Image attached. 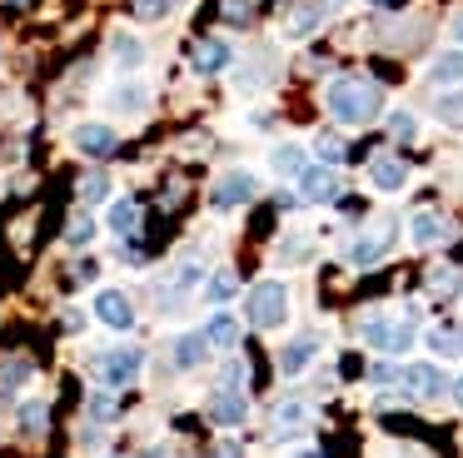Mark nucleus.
Listing matches in <instances>:
<instances>
[{
  "label": "nucleus",
  "instance_id": "30",
  "mask_svg": "<svg viewBox=\"0 0 463 458\" xmlns=\"http://www.w3.org/2000/svg\"><path fill=\"white\" fill-rule=\"evenodd\" d=\"M389 135L393 139H413V135H419V119H413L409 110H393V115H389Z\"/></svg>",
  "mask_w": 463,
  "mask_h": 458
},
{
  "label": "nucleus",
  "instance_id": "12",
  "mask_svg": "<svg viewBox=\"0 0 463 458\" xmlns=\"http://www.w3.org/2000/svg\"><path fill=\"white\" fill-rule=\"evenodd\" d=\"M324 20H329V0H304V5L294 10L289 20H284V35H289V40H304V35H314Z\"/></svg>",
  "mask_w": 463,
  "mask_h": 458
},
{
  "label": "nucleus",
  "instance_id": "20",
  "mask_svg": "<svg viewBox=\"0 0 463 458\" xmlns=\"http://www.w3.org/2000/svg\"><path fill=\"white\" fill-rule=\"evenodd\" d=\"M110 55H115V65H120V70H140L145 65V45L135 35H125V30L110 40Z\"/></svg>",
  "mask_w": 463,
  "mask_h": 458
},
{
  "label": "nucleus",
  "instance_id": "3",
  "mask_svg": "<svg viewBox=\"0 0 463 458\" xmlns=\"http://www.w3.org/2000/svg\"><path fill=\"white\" fill-rule=\"evenodd\" d=\"M289 319V289L279 279H264V284L250 289V324L260 329H279Z\"/></svg>",
  "mask_w": 463,
  "mask_h": 458
},
{
  "label": "nucleus",
  "instance_id": "22",
  "mask_svg": "<svg viewBox=\"0 0 463 458\" xmlns=\"http://www.w3.org/2000/svg\"><path fill=\"white\" fill-rule=\"evenodd\" d=\"M429 80H433V85H458V80H463V50H449V55L433 60Z\"/></svg>",
  "mask_w": 463,
  "mask_h": 458
},
{
  "label": "nucleus",
  "instance_id": "24",
  "mask_svg": "<svg viewBox=\"0 0 463 458\" xmlns=\"http://www.w3.org/2000/svg\"><path fill=\"white\" fill-rule=\"evenodd\" d=\"M304 424H309V408H304L299 398H289V404H279V414H274V428H279V434H299Z\"/></svg>",
  "mask_w": 463,
  "mask_h": 458
},
{
  "label": "nucleus",
  "instance_id": "40",
  "mask_svg": "<svg viewBox=\"0 0 463 458\" xmlns=\"http://www.w3.org/2000/svg\"><path fill=\"white\" fill-rule=\"evenodd\" d=\"M453 398H458V408H463V378H458V384H453Z\"/></svg>",
  "mask_w": 463,
  "mask_h": 458
},
{
  "label": "nucleus",
  "instance_id": "13",
  "mask_svg": "<svg viewBox=\"0 0 463 458\" xmlns=\"http://www.w3.org/2000/svg\"><path fill=\"white\" fill-rule=\"evenodd\" d=\"M75 149H80V155L105 159V155H115V149H120V135H115L110 125H80V129H75Z\"/></svg>",
  "mask_w": 463,
  "mask_h": 458
},
{
  "label": "nucleus",
  "instance_id": "36",
  "mask_svg": "<svg viewBox=\"0 0 463 458\" xmlns=\"http://www.w3.org/2000/svg\"><path fill=\"white\" fill-rule=\"evenodd\" d=\"M21 428H25V434L45 428V404H25V408H21Z\"/></svg>",
  "mask_w": 463,
  "mask_h": 458
},
{
  "label": "nucleus",
  "instance_id": "37",
  "mask_svg": "<svg viewBox=\"0 0 463 458\" xmlns=\"http://www.w3.org/2000/svg\"><path fill=\"white\" fill-rule=\"evenodd\" d=\"M319 155H324V159H344V145H339L334 135H319Z\"/></svg>",
  "mask_w": 463,
  "mask_h": 458
},
{
  "label": "nucleus",
  "instance_id": "21",
  "mask_svg": "<svg viewBox=\"0 0 463 458\" xmlns=\"http://www.w3.org/2000/svg\"><path fill=\"white\" fill-rule=\"evenodd\" d=\"M110 229L125 239H135V229H140V205L135 199H115L110 205Z\"/></svg>",
  "mask_w": 463,
  "mask_h": 458
},
{
  "label": "nucleus",
  "instance_id": "17",
  "mask_svg": "<svg viewBox=\"0 0 463 458\" xmlns=\"http://www.w3.org/2000/svg\"><path fill=\"white\" fill-rule=\"evenodd\" d=\"M210 339H204V334H180V339H175V364H180V368H194V364H204V354H210Z\"/></svg>",
  "mask_w": 463,
  "mask_h": 458
},
{
  "label": "nucleus",
  "instance_id": "4",
  "mask_svg": "<svg viewBox=\"0 0 463 458\" xmlns=\"http://www.w3.org/2000/svg\"><path fill=\"white\" fill-rule=\"evenodd\" d=\"M140 364H145V354H140L135 344L110 348V354H100V384H105V388H125V384H135V378H140Z\"/></svg>",
  "mask_w": 463,
  "mask_h": 458
},
{
  "label": "nucleus",
  "instance_id": "33",
  "mask_svg": "<svg viewBox=\"0 0 463 458\" xmlns=\"http://www.w3.org/2000/svg\"><path fill=\"white\" fill-rule=\"evenodd\" d=\"M90 418H95V424H110V418H115V398L110 394H95L90 398Z\"/></svg>",
  "mask_w": 463,
  "mask_h": 458
},
{
  "label": "nucleus",
  "instance_id": "16",
  "mask_svg": "<svg viewBox=\"0 0 463 458\" xmlns=\"http://www.w3.org/2000/svg\"><path fill=\"white\" fill-rule=\"evenodd\" d=\"M190 65L200 70V75H220V70L230 65V45H224V40H200L194 55H190Z\"/></svg>",
  "mask_w": 463,
  "mask_h": 458
},
{
  "label": "nucleus",
  "instance_id": "34",
  "mask_svg": "<svg viewBox=\"0 0 463 458\" xmlns=\"http://www.w3.org/2000/svg\"><path fill=\"white\" fill-rule=\"evenodd\" d=\"M105 195H110V179H105V175H85L80 199H105Z\"/></svg>",
  "mask_w": 463,
  "mask_h": 458
},
{
  "label": "nucleus",
  "instance_id": "39",
  "mask_svg": "<svg viewBox=\"0 0 463 458\" xmlns=\"http://www.w3.org/2000/svg\"><path fill=\"white\" fill-rule=\"evenodd\" d=\"M449 35H453V40H458V45H463V10H458V15L449 20Z\"/></svg>",
  "mask_w": 463,
  "mask_h": 458
},
{
  "label": "nucleus",
  "instance_id": "26",
  "mask_svg": "<svg viewBox=\"0 0 463 458\" xmlns=\"http://www.w3.org/2000/svg\"><path fill=\"white\" fill-rule=\"evenodd\" d=\"M110 105H115V110H125V115H140V110L150 105V95H145L140 85H120V90L110 95Z\"/></svg>",
  "mask_w": 463,
  "mask_h": 458
},
{
  "label": "nucleus",
  "instance_id": "35",
  "mask_svg": "<svg viewBox=\"0 0 463 458\" xmlns=\"http://www.w3.org/2000/svg\"><path fill=\"white\" fill-rule=\"evenodd\" d=\"M220 388H244V358H230V364H224Z\"/></svg>",
  "mask_w": 463,
  "mask_h": 458
},
{
  "label": "nucleus",
  "instance_id": "31",
  "mask_svg": "<svg viewBox=\"0 0 463 458\" xmlns=\"http://www.w3.org/2000/svg\"><path fill=\"white\" fill-rule=\"evenodd\" d=\"M175 10V0H135V15L140 20H165Z\"/></svg>",
  "mask_w": 463,
  "mask_h": 458
},
{
  "label": "nucleus",
  "instance_id": "23",
  "mask_svg": "<svg viewBox=\"0 0 463 458\" xmlns=\"http://www.w3.org/2000/svg\"><path fill=\"white\" fill-rule=\"evenodd\" d=\"M304 169H309V159H304V149H299V145H279V149H274V175L299 179Z\"/></svg>",
  "mask_w": 463,
  "mask_h": 458
},
{
  "label": "nucleus",
  "instance_id": "27",
  "mask_svg": "<svg viewBox=\"0 0 463 458\" xmlns=\"http://www.w3.org/2000/svg\"><path fill=\"white\" fill-rule=\"evenodd\" d=\"M429 348H433V354H439V358H453V354H458V348H463L458 329H449V324H443V329H429Z\"/></svg>",
  "mask_w": 463,
  "mask_h": 458
},
{
  "label": "nucleus",
  "instance_id": "7",
  "mask_svg": "<svg viewBox=\"0 0 463 458\" xmlns=\"http://www.w3.org/2000/svg\"><path fill=\"white\" fill-rule=\"evenodd\" d=\"M389 244H393V224L383 219V224H373L369 234H359V239H354V249H349V264H359V269L379 264V259L389 254Z\"/></svg>",
  "mask_w": 463,
  "mask_h": 458
},
{
  "label": "nucleus",
  "instance_id": "29",
  "mask_svg": "<svg viewBox=\"0 0 463 458\" xmlns=\"http://www.w3.org/2000/svg\"><path fill=\"white\" fill-rule=\"evenodd\" d=\"M204 299H210V304H224V299H234V274H230V269H220V274L210 279Z\"/></svg>",
  "mask_w": 463,
  "mask_h": 458
},
{
  "label": "nucleus",
  "instance_id": "5",
  "mask_svg": "<svg viewBox=\"0 0 463 458\" xmlns=\"http://www.w3.org/2000/svg\"><path fill=\"white\" fill-rule=\"evenodd\" d=\"M254 195H260V179H254L250 169H230V175L214 179L210 205H214V209H234V205H250Z\"/></svg>",
  "mask_w": 463,
  "mask_h": 458
},
{
  "label": "nucleus",
  "instance_id": "18",
  "mask_svg": "<svg viewBox=\"0 0 463 458\" xmlns=\"http://www.w3.org/2000/svg\"><path fill=\"white\" fill-rule=\"evenodd\" d=\"M204 339H210L214 348H234V344H240V319H234V314H214L210 324H204Z\"/></svg>",
  "mask_w": 463,
  "mask_h": 458
},
{
  "label": "nucleus",
  "instance_id": "19",
  "mask_svg": "<svg viewBox=\"0 0 463 458\" xmlns=\"http://www.w3.org/2000/svg\"><path fill=\"white\" fill-rule=\"evenodd\" d=\"M31 358H25V354H15V358H5V364H0V398H11L15 394V388H21L25 384V378H31Z\"/></svg>",
  "mask_w": 463,
  "mask_h": 458
},
{
  "label": "nucleus",
  "instance_id": "6",
  "mask_svg": "<svg viewBox=\"0 0 463 458\" xmlns=\"http://www.w3.org/2000/svg\"><path fill=\"white\" fill-rule=\"evenodd\" d=\"M393 384H399L409 398H439L443 388H449V378L439 374V364H409V368L393 374Z\"/></svg>",
  "mask_w": 463,
  "mask_h": 458
},
{
  "label": "nucleus",
  "instance_id": "14",
  "mask_svg": "<svg viewBox=\"0 0 463 458\" xmlns=\"http://www.w3.org/2000/svg\"><path fill=\"white\" fill-rule=\"evenodd\" d=\"M409 234H413V244H419V249H433V244H443V239L453 234V224H449V219H439L433 209H419V215L409 219Z\"/></svg>",
  "mask_w": 463,
  "mask_h": 458
},
{
  "label": "nucleus",
  "instance_id": "2",
  "mask_svg": "<svg viewBox=\"0 0 463 458\" xmlns=\"http://www.w3.org/2000/svg\"><path fill=\"white\" fill-rule=\"evenodd\" d=\"M359 334H364V344L379 348V354H409L413 339H419V329H413V309H403V314L373 309V314H364Z\"/></svg>",
  "mask_w": 463,
  "mask_h": 458
},
{
  "label": "nucleus",
  "instance_id": "9",
  "mask_svg": "<svg viewBox=\"0 0 463 458\" xmlns=\"http://www.w3.org/2000/svg\"><path fill=\"white\" fill-rule=\"evenodd\" d=\"M210 418L220 428H240L244 418H250V398H244L240 388H214L210 394Z\"/></svg>",
  "mask_w": 463,
  "mask_h": 458
},
{
  "label": "nucleus",
  "instance_id": "1",
  "mask_svg": "<svg viewBox=\"0 0 463 458\" xmlns=\"http://www.w3.org/2000/svg\"><path fill=\"white\" fill-rule=\"evenodd\" d=\"M324 105H329V115L339 119V125H369L383 110V90H379V80H369V75H344L324 90Z\"/></svg>",
  "mask_w": 463,
  "mask_h": 458
},
{
  "label": "nucleus",
  "instance_id": "25",
  "mask_svg": "<svg viewBox=\"0 0 463 458\" xmlns=\"http://www.w3.org/2000/svg\"><path fill=\"white\" fill-rule=\"evenodd\" d=\"M200 284V259H184L180 269L170 274V299H180V294H190V289Z\"/></svg>",
  "mask_w": 463,
  "mask_h": 458
},
{
  "label": "nucleus",
  "instance_id": "28",
  "mask_svg": "<svg viewBox=\"0 0 463 458\" xmlns=\"http://www.w3.org/2000/svg\"><path fill=\"white\" fill-rule=\"evenodd\" d=\"M90 239H95V219L90 215H75L71 224H65V244L80 249V244H90Z\"/></svg>",
  "mask_w": 463,
  "mask_h": 458
},
{
  "label": "nucleus",
  "instance_id": "10",
  "mask_svg": "<svg viewBox=\"0 0 463 458\" xmlns=\"http://www.w3.org/2000/svg\"><path fill=\"white\" fill-rule=\"evenodd\" d=\"M95 314H100V324H110L115 334H125V329L135 324V304L120 289H100V294H95Z\"/></svg>",
  "mask_w": 463,
  "mask_h": 458
},
{
  "label": "nucleus",
  "instance_id": "11",
  "mask_svg": "<svg viewBox=\"0 0 463 458\" xmlns=\"http://www.w3.org/2000/svg\"><path fill=\"white\" fill-rule=\"evenodd\" d=\"M369 179H373V189L393 195V189L409 185V165H403L399 155H373V159H369Z\"/></svg>",
  "mask_w": 463,
  "mask_h": 458
},
{
  "label": "nucleus",
  "instance_id": "15",
  "mask_svg": "<svg viewBox=\"0 0 463 458\" xmlns=\"http://www.w3.org/2000/svg\"><path fill=\"white\" fill-rule=\"evenodd\" d=\"M314 354H319V339H314V334L294 339V344L279 354V374H284V378H299L304 368H309V358H314Z\"/></svg>",
  "mask_w": 463,
  "mask_h": 458
},
{
  "label": "nucleus",
  "instance_id": "38",
  "mask_svg": "<svg viewBox=\"0 0 463 458\" xmlns=\"http://www.w3.org/2000/svg\"><path fill=\"white\" fill-rule=\"evenodd\" d=\"M224 20H250V0H224Z\"/></svg>",
  "mask_w": 463,
  "mask_h": 458
},
{
  "label": "nucleus",
  "instance_id": "32",
  "mask_svg": "<svg viewBox=\"0 0 463 458\" xmlns=\"http://www.w3.org/2000/svg\"><path fill=\"white\" fill-rule=\"evenodd\" d=\"M439 119H449V125H463V95H443V100H439Z\"/></svg>",
  "mask_w": 463,
  "mask_h": 458
},
{
  "label": "nucleus",
  "instance_id": "8",
  "mask_svg": "<svg viewBox=\"0 0 463 458\" xmlns=\"http://www.w3.org/2000/svg\"><path fill=\"white\" fill-rule=\"evenodd\" d=\"M339 175H334L329 165H309L299 175V195L309 199V205H334V199H339Z\"/></svg>",
  "mask_w": 463,
  "mask_h": 458
}]
</instances>
